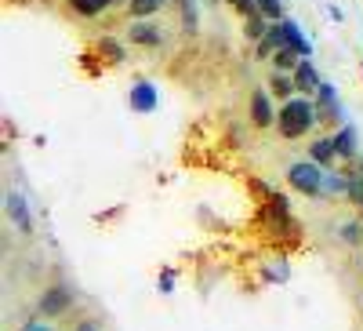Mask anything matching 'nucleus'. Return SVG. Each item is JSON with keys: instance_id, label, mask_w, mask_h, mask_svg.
<instances>
[{"instance_id": "1", "label": "nucleus", "mask_w": 363, "mask_h": 331, "mask_svg": "<svg viewBox=\"0 0 363 331\" xmlns=\"http://www.w3.org/2000/svg\"><path fill=\"white\" fill-rule=\"evenodd\" d=\"M316 120L320 116H316V106L309 99H287L284 109H280V116H277V128H280L284 139H301L316 124Z\"/></svg>"}, {"instance_id": "2", "label": "nucleus", "mask_w": 363, "mask_h": 331, "mask_svg": "<svg viewBox=\"0 0 363 331\" xmlns=\"http://www.w3.org/2000/svg\"><path fill=\"white\" fill-rule=\"evenodd\" d=\"M287 183L298 190V193H306V197H320V186H323V168L316 161H298L287 168Z\"/></svg>"}, {"instance_id": "3", "label": "nucleus", "mask_w": 363, "mask_h": 331, "mask_svg": "<svg viewBox=\"0 0 363 331\" xmlns=\"http://www.w3.org/2000/svg\"><path fill=\"white\" fill-rule=\"evenodd\" d=\"M128 102H131V109L135 113H153L157 109V87L153 84H145V80H138L135 87H131V95H128Z\"/></svg>"}, {"instance_id": "4", "label": "nucleus", "mask_w": 363, "mask_h": 331, "mask_svg": "<svg viewBox=\"0 0 363 331\" xmlns=\"http://www.w3.org/2000/svg\"><path fill=\"white\" fill-rule=\"evenodd\" d=\"M320 197H349V171H335V168H323V186Z\"/></svg>"}, {"instance_id": "5", "label": "nucleus", "mask_w": 363, "mask_h": 331, "mask_svg": "<svg viewBox=\"0 0 363 331\" xmlns=\"http://www.w3.org/2000/svg\"><path fill=\"white\" fill-rule=\"evenodd\" d=\"M294 84H298V92H306V95H316L320 92V77H316V66L309 63V58H301V63L294 66Z\"/></svg>"}, {"instance_id": "6", "label": "nucleus", "mask_w": 363, "mask_h": 331, "mask_svg": "<svg viewBox=\"0 0 363 331\" xmlns=\"http://www.w3.org/2000/svg\"><path fill=\"white\" fill-rule=\"evenodd\" d=\"M287 44V33H284V22H277V26H269L265 29V37L258 40V58H269V55H277L280 48Z\"/></svg>"}, {"instance_id": "7", "label": "nucleus", "mask_w": 363, "mask_h": 331, "mask_svg": "<svg viewBox=\"0 0 363 331\" xmlns=\"http://www.w3.org/2000/svg\"><path fill=\"white\" fill-rule=\"evenodd\" d=\"M69 303H73V291H66V288H51V291H44V298H40V310H44L48 317H58Z\"/></svg>"}, {"instance_id": "8", "label": "nucleus", "mask_w": 363, "mask_h": 331, "mask_svg": "<svg viewBox=\"0 0 363 331\" xmlns=\"http://www.w3.org/2000/svg\"><path fill=\"white\" fill-rule=\"evenodd\" d=\"M316 116L320 120H335L338 116V95H335L330 84H320V92H316Z\"/></svg>"}, {"instance_id": "9", "label": "nucleus", "mask_w": 363, "mask_h": 331, "mask_svg": "<svg viewBox=\"0 0 363 331\" xmlns=\"http://www.w3.org/2000/svg\"><path fill=\"white\" fill-rule=\"evenodd\" d=\"M309 153H313V161H316L320 168H335V161H338L335 139H316V142L309 146Z\"/></svg>"}, {"instance_id": "10", "label": "nucleus", "mask_w": 363, "mask_h": 331, "mask_svg": "<svg viewBox=\"0 0 363 331\" xmlns=\"http://www.w3.org/2000/svg\"><path fill=\"white\" fill-rule=\"evenodd\" d=\"M251 120H255V128H269L272 124V106H269V95L265 92H255L251 95Z\"/></svg>"}, {"instance_id": "11", "label": "nucleus", "mask_w": 363, "mask_h": 331, "mask_svg": "<svg viewBox=\"0 0 363 331\" xmlns=\"http://www.w3.org/2000/svg\"><path fill=\"white\" fill-rule=\"evenodd\" d=\"M128 37H131L135 44H145V48H157V44L164 40V33H160L157 26H149V22H135Z\"/></svg>"}, {"instance_id": "12", "label": "nucleus", "mask_w": 363, "mask_h": 331, "mask_svg": "<svg viewBox=\"0 0 363 331\" xmlns=\"http://www.w3.org/2000/svg\"><path fill=\"white\" fill-rule=\"evenodd\" d=\"M335 149H338V157H356V128H342L335 135Z\"/></svg>"}, {"instance_id": "13", "label": "nucleus", "mask_w": 363, "mask_h": 331, "mask_svg": "<svg viewBox=\"0 0 363 331\" xmlns=\"http://www.w3.org/2000/svg\"><path fill=\"white\" fill-rule=\"evenodd\" d=\"M284 33H287V44H291L294 51H301V55H306V58L313 55V44H309L306 37H301V29H298L294 22H284Z\"/></svg>"}, {"instance_id": "14", "label": "nucleus", "mask_w": 363, "mask_h": 331, "mask_svg": "<svg viewBox=\"0 0 363 331\" xmlns=\"http://www.w3.org/2000/svg\"><path fill=\"white\" fill-rule=\"evenodd\" d=\"M301 58H306V55H301V51H294L291 44H284L277 55H272V63H277V70H294V66L301 63Z\"/></svg>"}, {"instance_id": "15", "label": "nucleus", "mask_w": 363, "mask_h": 331, "mask_svg": "<svg viewBox=\"0 0 363 331\" xmlns=\"http://www.w3.org/2000/svg\"><path fill=\"white\" fill-rule=\"evenodd\" d=\"M69 4H73L77 15H87V18H91V15H102L113 0H69Z\"/></svg>"}, {"instance_id": "16", "label": "nucleus", "mask_w": 363, "mask_h": 331, "mask_svg": "<svg viewBox=\"0 0 363 331\" xmlns=\"http://www.w3.org/2000/svg\"><path fill=\"white\" fill-rule=\"evenodd\" d=\"M8 215L18 222V229H22V233H29V215H26V204H22V197H15V193L8 197Z\"/></svg>"}, {"instance_id": "17", "label": "nucleus", "mask_w": 363, "mask_h": 331, "mask_svg": "<svg viewBox=\"0 0 363 331\" xmlns=\"http://www.w3.org/2000/svg\"><path fill=\"white\" fill-rule=\"evenodd\" d=\"M167 0H131V15L135 18H145V15H157Z\"/></svg>"}, {"instance_id": "18", "label": "nucleus", "mask_w": 363, "mask_h": 331, "mask_svg": "<svg viewBox=\"0 0 363 331\" xmlns=\"http://www.w3.org/2000/svg\"><path fill=\"white\" fill-rule=\"evenodd\" d=\"M262 18H265V15L255 11V15H247V22H244V33H247L251 40H262V37H265V29H269V26H265Z\"/></svg>"}, {"instance_id": "19", "label": "nucleus", "mask_w": 363, "mask_h": 331, "mask_svg": "<svg viewBox=\"0 0 363 331\" xmlns=\"http://www.w3.org/2000/svg\"><path fill=\"white\" fill-rule=\"evenodd\" d=\"M349 200L363 207V168H356V171L349 175Z\"/></svg>"}, {"instance_id": "20", "label": "nucleus", "mask_w": 363, "mask_h": 331, "mask_svg": "<svg viewBox=\"0 0 363 331\" xmlns=\"http://www.w3.org/2000/svg\"><path fill=\"white\" fill-rule=\"evenodd\" d=\"M272 92H277V99H291V92H298V84L280 77V73H272Z\"/></svg>"}, {"instance_id": "21", "label": "nucleus", "mask_w": 363, "mask_h": 331, "mask_svg": "<svg viewBox=\"0 0 363 331\" xmlns=\"http://www.w3.org/2000/svg\"><path fill=\"white\" fill-rule=\"evenodd\" d=\"M178 4H182V22H186V29L193 33L196 29V0H178Z\"/></svg>"}, {"instance_id": "22", "label": "nucleus", "mask_w": 363, "mask_h": 331, "mask_svg": "<svg viewBox=\"0 0 363 331\" xmlns=\"http://www.w3.org/2000/svg\"><path fill=\"white\" fill-rule=\"evenodd\" d=\"M258 11L265 18H280V0H258Z\"/></svg>"}, {"instance_id": "23", "label": "nucleus", "mask_w": 363, "mask_h": 331, "mask_svg": "<svg viewBox=\"0 0 363 331\" xmlns=\"http://www.w3.org/2000/svg\"><path fill=\"white\" fill-rule=\"evenodd\" d=\"M102 55H109V63H120V58H124V48L113 44V40H102Z\"/></svg>"}, {"instance_id": "24", "label": "nucleus", "mask_w": 363, "mask_h": 331, "mask_svg": "<svg viewBox=\"0 0 363 331\" xmlns=\"http://www.w3.org/2000/svg\"><path fill=\"white\" fill-rule=\"evenodd\" d=\"M345 240H349V244H356V240H359V226H356V222L345 226Z\"/></svg>"}, {"instance_id": "25", "label": "nucleus", "mask_w": 363, "mask_h": 331, "mask_svg": "<svg viewBox=\"0 0 363 331\" xmlns=\"http://www.w3.org/2000/svg\"><path fill=\"white\" fill-rule=\"evenodd\" d=\"M26 331H51V327H44L40 320H29V324H26Z\"/></svg>"}, {"instance_id": "26", "label": "nucleus", "mask_w": 363, "mask_h": 331, "mask_svg": "<svg viewBox=\"0 0 363 331\" xmlns=\"http://www.w3.org/2000/svg\"><path fill=\"white\" fill-rule=\"evenodd\" d=\"M77 331H95V324H91V320H84V324H80Z\"/></svg>"}, {"instance_id": "27", "label": "nucleus", "mask_w": 363, "mask_h": 331, "mask_svg": "<svg viewBox=\"0 0 363 331\" xmlns=\"http://www.w3.org/2000/svg\"><path fill=\"white\" fill-rule=\"evenodd\" d=\"M359 168H363V164H359Z\"/></svg>"}]
</instances>
